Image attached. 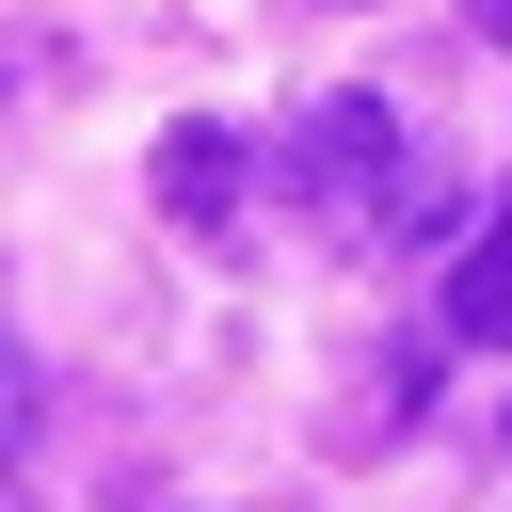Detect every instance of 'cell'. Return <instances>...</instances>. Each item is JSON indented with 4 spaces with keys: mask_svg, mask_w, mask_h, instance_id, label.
Listing matches in <instances>:
<instances>
[{
    "mask_svg": "<svg viewBox=\"0 0 512 512\" xmlns=\"http://www.w3.org/2000/svg\"><path fill=\"white\" fill-rule=\"evenodd\" d=\"M480 32H496V48H512V0H480Z\"/></svg>",
    "mask_w": 512,
    "mask_h": 512,
    "instance_id": "obj_5",
    "label": "cell"
},
{
    "mask_svg": "<svg viewBox=\"0 0 512 512\" xmlns=\"http://www.w3.org/2000/svg\"><path fill=\"white\" fill-rule=\"evenodd\" d=\"M288 192H304L320 224H432V176H416V144H400V112H384V96H336V112H304V144H288Z\"/></svg>",
    "mask_w": 512,
    "mask_h": 512,
    "instance_id": "obj_1",
    "label": "cell"
},
{
    "mask_svg": "<svg viewBox=\"0 0 512 512\" xmlns=\"http://www.w3.org/2000/svg\"><path fill=\"white\" fill-rule=\"evenodd\" d=\"M448 336H480V352H512V208L448 256Z\"/></svg>",
    "mask_w": 512,
    "mask_h": 512,
    "instance_id": "obj_2",
    "label": "cell"
},
{
    "mask_svg": "<svg viewBox=\"0 0 512 512\" xmlns=\"http://www.w3.org/2000/svg\"><path fill=\"white\" fill-rule=\"evenodd\" d=\"M160 192H176V208H224V192H240V144H224V128H176V144H160Z\"/></svg>",
    "mask_w": 512,
    "mask_h": 512,
    "instance_id": "obj_3",
    "label": "cell"
},
{
    "mask_svg": "<svg viewBox=\"0 0 512 512\" xmlns=\"http://www.w3.org/2000/svg\"><path fill=\"white\" fill-rule=\"evenodd\" d=\"M32 432V384H16V336H0V448Z\"/></svg>",
    "mask_w": 512,
    "mask_h": 512,
    "instance_id": "obj_4",
    "label": "cell"
}]
</instances>
